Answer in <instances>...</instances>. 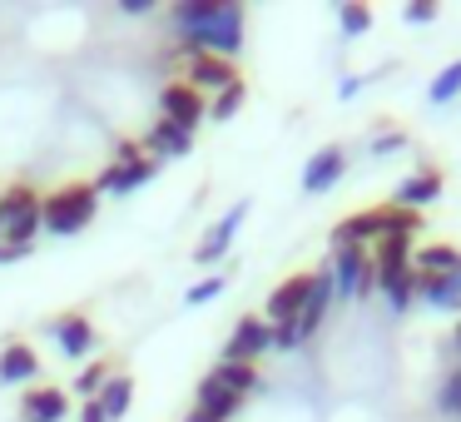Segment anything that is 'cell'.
Returning a JSON list of instances; mask_svg holds the SVG:
<instances>
[{"label": "cell", "mask_w": 461, "mask_h": 422, "mask_svg": "<svg viewBox=\"0 0 461 422\" xmlns=\"http://www.w3.org/2000/svg\"><path fill=\"white\" fill-rule=\"evenodd\" d=\"M263 353H273V323L258 313H243L223 343V362H258Z\"/></svg>", "instance_id": "cell-6"}, {"label": "cell", "mask_w": 461, "mask_h": 422, "mask_svg": "<svg viewBox=\"0 0 461 422\" xmlns=\"http://www.w3.org/2000/svg\"><path fill=\"white\" fill-rule=\"evenodd\" d=\"M437 199H441V170H431V164H421L417 174H407V179L397 184V194H392V204H397V209H411V214H421Z\"/></svg>", "instance_id": "cell-15"}, {"label": "cell", "mask_w": 461, "mask_h": 422, "mask_svg": "<svg viewBox=\"0 0 461 422\" xmlns=\"http://www.w3.org/2000/svg\"><path fill=\"white\" fill-rule=\"evenodd\" d=\"M110 358H95V362H85V368L80 372H75V398H85V402H90V398H100V388H104V382H110Z\"/></svg>", "instance_id": "cell-25"}, {"label": "cell", "mask_w": 461, "mask_h": 422, "mask_svg": "<svg viewBox=\"0 0 461 422\" xmlns=\"http://www.w3.org/2000/svg\"><path fill=\"white\" fill-rule=\"evenodd\" d=\"M104 408V417L110 422H120V417H130V408H134V372H110V382L100 388V398H95Z\"/></svg>", "instance_id": "cell-20"}, {"label": "cell", "mask_w": 461, "mask_h": 422, "mask_svg": "<svg viewBox=\"0 0 461 422\" xmlns=\"http://www.w3.org/2000/svg\"><path fill=\"white\" fill-rule=\"evenodd\" d=\"M140 144H144V154H149V160L169 164V160H184V154L194 150V134L179 130V124H169V120H154L149 134H144Z\"/></svg>", "instance_id": "cell-16"}, {"label": "cell", "mask_w": 461, "mask_h": 422, "mask_svg": "<svg viewBox=\"0 0 461 422\" xmlns=\"http://www.w3.org/2000/svg\"><path fill=\"white\" fill-rule=\"evenodd\" d=\"M348 174V150L342 144H322L308 164H303V194H328Z\"/></svg>", "instance_id": "cell-12"}, {"label": "cell", "mask_w": 461, "mask_h": 422, "mask_svg": "<svg viewBox=\"0 0 461 422\" xmlns=\"http://www.w3.org/2000/svg\"><path fill=\"white\" fill-rule=\"evenodd\" d=\"M95 214H100V194L85 179H70L60 189L41 194V234H55V239H70V234L90 229Z\"/></svg>", "instance_id": "cell-2"}, {"label": "cell", "mask_w": 461, "mask_h": 422, "mask_svg": "<svg viewBox=\"0 0 461 422\" xmlns=\"http://www.w3.org/2000/svg\"><path fill=\"white\" fill-rule=\"evenodd\" d=\"M437 408H441V412H456V417H461V368L451 372L447 382H441V398H437Z\"/></svg>", "instance_id": "cell-30"}, {"label": "cell", "mask_w": 461, "mask_h": 422, "mask_svg": "<svg viewBox=\"0 0 461 422\" xmlns=\"http://www.w3.org/2000/svg\"><path fill=\"white\" fill-rule=\"evenodd\" d=\"M377 289H382V298H387L392 313H407L411 303H417V273H411V269H402V273H377Z\"/></svg>", "instance_id": "cell-22"}, {"label": "cell", "mask_w": 461, "mask_h": 422, "mask_svg": "<svg viewBox=\"0 0 461 422\" xmlns=\"http://www.w3.org/2000/svg\"><path fill=\"white\" fill-rule=\"evenodd\" d=\"M223 289H229V279H223V273H209L203 283H194V289L184 293V303H189V308H203V303H213Z\"/></svg>", "instance_id": "cell-28"}, {"label": "cell", "mask_w": 461, "mask_h": 422, "mask_svg": "<svg viewBox=\"0 0 461 422\" xmlns=\"http://www.w3.org/2000/svg\"><path fill=\"white\" fill-rule=\"evenodd\" d=\"M243 402H249V398L229 392L219 378H213V372H203V378H199V388H194V412H203L209 422H233V417L243 412Z\"/></svg>", "instance_id": "cell-13"}, {"label": "cell", "mask_w": 461, "mask_h": 422, "mask_svg": "<svg viewBox=\"0 0 461 422\" xmlns=\"http://www.w3.org/2000/svg\"><path fill=\"white\" fill-rule=\"evenodd\" d=\"M402 21L407 25H431L437 21V5H431V0H411L407 11H402Z\"/></svg>", "instance_id": "cell-31"}, {"label": "cell", "mask_w": 461, "mask_h": 422, "mask_svg": "<svg viewBox=\"0 0 461 422\" xmlns=\"http://www.w3.org/2000/svg\"><path fill=\"white\" fill-rule=\"evenodd\" d=\"M213 378H219L229 392H239V398H249V392H258V388H263V378H258V362H223V358H219V368H213Z\"/></svg>", "instance_id": "cell-24"}, {"label": "cell", "mask_w": 461, "mask_h": 422, "mask_svg": "<svg viewBox=\"0 0 461 422\" xmlns=\"http://www.w3.org/2000/svg\"><path fill=\"white\" fill-rule=\"evenodd\" d=\"M308 293H312V273H288V279L268 293L263 318H268V323H293L303 308H308Z\"/></svg>", "instance_id": "cell-10"}, {"label": "cell", "mask_w": 461, "mask_h": 422, "mask_svg": "<svg viewBox=\"0 0 461 422\" xmlns=\"http://www.w3.org/2000/svg\"><path fill=\"white\" fill-rule=\"evenodd\" d=\"M45 333L55 338V348L65 358H90V353H100V328L90 323V313H60V318L45 323Z\"/></svg>", "instance_id": "cell-7"}, {"label": "cell", "mask_w": 461, "mask_h": 422, "mask_svg": "<svg viewBox=\"0 0 461 422\" xmlns=\"http://www.w3.org/2000/svg\"><path fill=\"white\" fill-rule=\"evenodd\" d=\"M80 422H110V417H104V408H100V402H80Z\"/></svg>", "instance_id": "cell-34"}, {"label": "cell", "mask_w": 461, "mask_h": 422, "mask_svg": "<svg viewBox=\"0 0 461 422\" xmlns=\"http://www.w3.org/2000/svg\"><path fill=\"white\" fill-rule=\"evenodd\" d=\"M451 353L461 358V318H456V328H451Z\"/></svg>", "instance_id": "cell-38"}, {"label": "cell", "mask_w": 461, "mask_h": 422, "mask_svg": "<svg viewBox=\"0 0 461 422\" xmlns=\"http://www.w3.org/2000/svg\"><path fill=\"white\" fill-rule=\"evenodd\" d=\"M338 21H342V35H367L372 31V11H367V5H342Z\"/></svg>", "instance_id": "cell-29"}, {"label": "cell", "mask_w": 461, "mask_h": 422, "mask_svg": "<svg viewBox=\"0 0 461 422\" xmlns=\"http://www.w3.org/2000/svg\"><path fill=\"white\" fill-rule=\"evenodd\" d=\"M184 85L199 90V95H223V90H233V85H243V75H239V60L194 55V60H184Z\"/></svg>", "instance_id": "cell-8"}, {"label": "cell", "mask_w": 461, "mask_h": 422, "mask_svg": "<svg viewBox=\"0 0 461 422\" xmlns=\"http://www.w3.org/2000/svg\"><path fill=\"white\" fill-rule=\"evenodd\" d=\"M243 5L233 0H179L169 5V25L179 35V55H219V60H239L243 50Z\"/></svg>", "instance_id": "cell-1"}, {"label": "cell", "mask_w": 461, "mask_h": 422, "mask_svg": "<svg viewBox=\"0 0 461 422\" xmlns=\"http://www.w3.org/2000/svg\"><path fill=\"white\" fill-rule=\"evenodd\" d=\"M332 293L338 298H362V293L377 289V273H372V249H357V243H348V249H332Z\"/></svg>", "instance_id": "cell-4"}, {"label": "cell", "mask_w": 461, "mask_h": 422, "mask_svg": "<svg viewBox=\"0 0 461 422\" xmlns=\"http://www.w3.org/2000/svg\"><path fill=\"white\" fill-rule=\"evenodd\" d=\"M35 378H41V353L31 343L11 338L0 348V382H35Z\"/></svg>", "instance_id": "cell-19"}, {"label": "cell", "mask_w": 461, "mask_h": 422, "mask_svg": "<svg viewBox=\"0 0 461 422\" xmlns=\"http://www.w3.org/2000/svg\"><path fill=\"white\" fill-rule=\"evenodd\" d=\"M140 154H144L140 140H120V144H114V160H140Z\"/></svg>", "instance_id": "cell-33"}, {"label": "cell", "mask_w": 461, "mask_h": 422, "mask_svg": "<svg viewBox=\"0 0 461 422\" xmlns=\"http://www.w3.org/2000/svg\"><path fill=\"white\" fill-rule=\"evenodd\" d=\"M392 150H407V134H402V130H387V134L372 140V154H392Z\"/></svg>", "instance_id": "cell-32"}, {"label": "cell", "mask_w": 461, "mask_h": 422, "mask_svg": "<svg viewBox=\"0 0 461 422\" xmlns=\"http://www.w3.org/2000/svg\"><path fill=\"white\" fill-rule=\"evenodd\" d=\"M377 239H387V204L362 209V214H348V219L332 229V249H348V243L367 249V243H377Z\"/></svg>", "instance_id": "cell-11"}, {"label": "cell", "mask_w": 461, "mask_h": 422, "mask_svg": "<svg viewBox=\"0 0 461 422\" xmlns=\"http://www.w3.org/2000/svg\"><path fill=\"white\" fill-rule=\"evenodd\" d=\"M35 234H41V194L31 184L0 189V243L35 249Z\"/></svg>", "instance_id": "cell-3"}, {"label": "cell", "mask_w": 461, "mask_h": 422, "mask_svg": "<svg viewBox=\"0 0 461 422\" xmlns=\"http://www.w3.org/2000/svg\"><path fill=\"white\" fill-rule=\"evenodd\" d=\"M411 253H417V243H411V239L387 234V239L372 243V273H402V269H411Z\"/></svg>", "instance_id": "cell-21"}, {"label": "cell", "mask_w": 461, "mask_h": 422, "mask_svg": "<svg viewBox=\"0 0 461 422\" xmlns=\"http://www.w3.org/2000/svg\"><path fill=\"white\" fill-rule=\"evenodd\" d=\"M249 219V199L243 204H233L229 214H223L219 224H213L209 234H203L199 239V249H194V263H203V269H209V263H219L223 253H229V243H233V234H239V224Z\"/></svg>", "instance_id": "cell-14"}, {"label": "cell", "mask_w": 461, "mask_h": 422, "mask_svg": "<svg viewBox=\"0 0 461 422\" xmlns=\"http://www.w3.org/2000/svg\"><path fill=\"white\" fill-rule=\"evenodd\" d=\"M120 11H124V15H149L154 0H120Z\"/></svg>", "instance_id": "cell-36"}, {"label": "cell", "mask_w": 461, "mask_h": 422, "mask_svg": "<svg viewBox=\"0 0 461 422\" xmlns=\"http://www.w3.org/2000/svg\"><path fill=\"white\" fill-rule=\"evenodd\" d=\"M70 417V392L65 388H31L21 398V422H65Z\"/></svg>", "instance_id": "cell-17"}, {"label": "cell", "mask_w": 461, "mask_h": 422, "mask_svg": "<svg viewBox=\"0 0 461 422\" xmlns=\"http://www.w3.org/2000/svg\"><path fill=\"white\" fill-rule=\"evenodd\" d=\"M164 164L159 160H149V154H140V160H114V164H104L100 170V179H95V194H114V199H130L134 189H144V184L159 174Z\"/></svg>", "instance_id": "cell-5"}, {"label": "cell", "mask_w": 461, "mask_h": 422, "mask_svg": "<svg viewBox=\"0 0 461 422\" xmlns=\"http://www.w3.org/2000/svg\"><path fill=\"white\" fill-rule=\"evenodd\" d=\"M203 115H209V100H203L199 90H189L184 80H169L159 90V120H169V124H179V130H199L203 124Z\"/></svg>", "instance_id": "cell-9"}, {"label": "cell", "mask_w": 461, "mask_h": 422, "mask_svg": "<svg viewBox=\"0 0 461 422\" xmlns=\"http://www.w3.org/2000/svg\"><path fill=\"white\" fill-rule=\"evenodd\" d=\"M357 90H362V80H352V75H348V80L338 85V100H357Z\"/></svg>", "instance_id": "cell-37"}, {"label": "cell", "mask_w": 461, "mask_h": 422, "mask_svg": "<svg viewBox=\"0 0 461 422\" xmlns=\"http://www.w3.org/2000/svg\"><path fill=\"white\" fill-rule=\"evenodd\" d=\"M35 249H15V243H0V263H21V259H31Z\"/></svg>", "instance_id": "cell-35"}, {"label": "cell", "mask_w": 461, "mask_h": 422, "mask_svg": "<svg viewBox=\"0 0 461 422\" xmlns=\"http://www.w3.org/2000/svg\"><path fill=\"white\" fill-rule=\"evenodd\" d=\"M461 95V60H451L447 70L437 75V80H431V90H427V100L431 105H451Z\"/></svg>", "instance_id": "cell-27"}, {"label": "cell", "mask_w": 461, "mask_h": 422, "mask_svg": "<svg viewBox=\"0 0 461 422\" xmlns=\"http://www.w3.org/2000/svg\"><path fill=\"white\" fill-rule=\"evenodd\" d=\"M417 303H427V308H461V273H417Z\"/></svg>", "instance_id": "cell-18"}, {"label": "cell", "mask_w": 461, "mask_h": 422, "mask_svg": "<svg viewBox=\"0 0 461 422\" xmlns=\"http://www.w3.org/2000/svg\"><path fill=\"white\" fill-rule=\"evenodd\" d=\"M411 269L417 273H461V249H451V243H421L411 253Z\"/></svg>", "instance_id": "cell-23"}, {"label": "cell", "mask_w": 461, "mask_h": 422, "mask_svg": "<svg viewBox=\"0 0 461 422\" xmlns=\"http://www.w3.org/2000/svg\"><path fill=\"white\" fill-rule=\"evenodd\" d=\"M243 100H249V85H233V90L213 95V100H209V120H213V124H229L233 115L243 110Z\"/></svg>", "instance_id": "cell-26"}, {"label": "cell", "mask_w": 461, "mask_h": 422, "mask_svg": "<svg viewBox=\"0 0 461 422\" xmlns=\"http://www.w3.org/2000/svg\"><path fill=\"white\" fill-rule=\"evenodd\" d=\"M184 422H209V417H203V412H194V408H189V417H184Z\"/></svg>", "instance_id": "cell-39"}]
</instances>
